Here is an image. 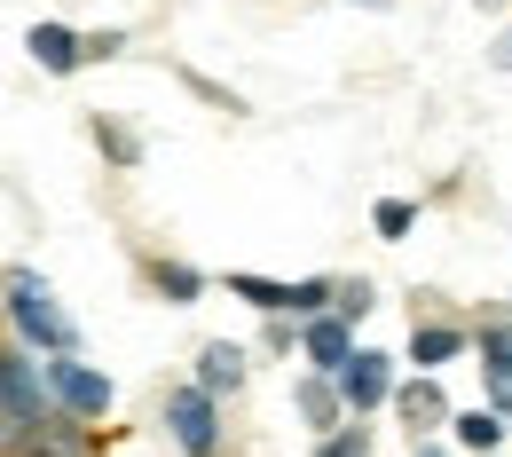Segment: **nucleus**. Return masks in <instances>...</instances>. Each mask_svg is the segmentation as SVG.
<instances>
[{
  "label": "nucleus",
  "instance_id": "nucleus-1",
  "mask_svg": "<svg viewBox=\"0 0 512 457\" xmlns=\"http://www.w3.org/2000/svg\"><path fill=\"white\" fill-rule=\"evenodd\" d=\"M8 316H16V331L24 339H40V347H56V355H71V324L56 316V300H48V284L40 276H8Z\"/></svg>",
  "mask_w": 512,
  "mask_h": 457
},
{
  "label": "nucleus",
  "instance_id": "nucleus-2",
  "mask_svg": "<svg viewBox=\"0 0 512 457\" xmlns=\"http://www.w3.org/2000/svg\"><path fill=\"white\" fill-rule=\"evenodd\" d=\"M229 292H237V300H253L260 316H316L323 300H339L323 276H308V284H276V276H229Z\"/></svg>",
  "mask_w": 512,
  "mask_h": 457
},
{
  "label": "nucleus",
  "instance_id": "nucleus-3",
  "mask_svg": "<svg viewBox=\"0 0 512 457\" xmlns=\"http://www.w3.org/2000/svg\"><path fill=\"white\" fill-rule=\"evenodd\" d=\"M166 426H174V442L190 457H213L221 450V426H213V394L205 387H182L174 402H166Z\"/></svg>",
  "mask_w": 512,
  "mask_h": 457
},
{
  "label": "nucleus",
  "instance_id": "nucleus-4",
  "mask_svg": "<svg viewBox=\"0 0 512 457\" xmlns=\"http://www.w3.org/2000/svg\"><path fill=\"white\" fill-rule=\"evenodd\" d=\"M48 379H56V402H64L71 418H103V410H111V379L87 371V363H71V355L48 363Z\"/></svg>",
  "mask_w": 512,
  "mask_h": 457
},
{
  "label": "nucleus",
  "instance_id": "nucleus-5",
  "mask_svg": "<svg viewBox=\"0 0 512 457\" xmlns=\"http://www.w3.org/2000/svg\"><path fill=\"white\" fill-rule=\"evenodd\" d=\"M386 394H394V363L363 347V355H355V363L339 371V402H347V410H379Z\"/></svg>",
  "mask_w": 512,
  "mask_h": 457
},
{
  "label": "nucleus",
  "instance_id": "nucleus-6",
  "mask_svg": "<svg viewBox=\"0 0 512 457\" xmlns=\"http://www.w3.org/2000/svg\"><path fill=\"white\" fill-rule=\"evenodd\" d=\"M355 355H363V347L347 339V316H316V324H308V363H316L323 379H339Z\"/></svg>",
  "mask_w": 512,
  "mask_h": 457
},
{
  "label": "nucleus",
  "instance_id": "nucleus-7",
  "mask_svg": "<svg viewBox=\"0 0 512 457\" xmlns=\"http://www.w3.org/2000/svg\"><path fill=\"white\" fill-rule=\"evenodd\" d=\"M0 371H8V434H40V379H32V363L8 355Z\"/></svg>",
  "mask_w": 512,
  "mask_h": 457
},
{
  "label": "nucleus",
  "instance_id": "nucleus-8",
  "mask_svg": "<svg viewBox=\"0 0 512 457\" xmlns=\"http://www.w3.org/2000/svg\"><path fill=\"white\" fill-rule=\"evenodd\" d=\"M24 48H32V64H40V71H79V56H87V40L64 32V24H32Z\"/></svg>",
  "mask_w": 512,
  "mask_h": 457
},
{
  "label": "nucleus",
  "instance_id": "nucleus-9",
  "mask_svg": "<svg viewBox=\"0 0 512 457\" xmlns=\"http://www.w3.org/2000/svg\"><path fill=\"white\" fill-rule=\"evenodd\" d=\"M394 410L410 418V434H434V426L449 418V410H442V387H434V379H410V387H394Z\"/></svg>",
  "mask_w": 512,
  "mask_h": 457
},
{
  "label": "nucleus",
  "instance_id": "nucleus-10",
  "mask_svg": "<svg viewBox=\"0 0 512 457\" xmlns=\"http://www.w3.org/2000/svg\"><path fill=\"white\" fill-rule=\"evenodd\" d=\"M237 379H245V347L213 339V347L197 355V387H205V394H221V387H237Z\"/></svg>",
  "mask_w": 512,
  "mask_h": 457
},
{
  "label": "nucleus",
  "instance_id": "nucleus-11",
  "mask_svg": "<svg viewBox=\"0 0 512 457\" xmlns=\"http://www.w3.org/2000/svg\"><path fill=\"white\" fill-rule=\"evenodd\" d=\"M449 434H457L473 457H497V442H505V418H497V410H457V418H449Z\"/></svg>",
  "mask_w": 512,
  "mask_h": 457
},
{
  "label": "nucleus",
  "instance_id": "nucleus-12",
  "mask_svg": "<svg viewBox=\"0 0 512 457\" xmlns=\"http://www.w3.org/2000/svg\"><path fill=\"white\" fill-rule=\"evenodd\" d=\"M410 355H418L426 371H434V363H457V355H465V331L457 324H418L410 331Z\"/></svg>",
  "mask_w": 512,
  "mask_h": 457
},
{
  "label": "nucleus",
  "instance_id": "nucleus-13",
  "mask_svg": "<svg viewBox=\"0 0 512 457\" xmlns=\"http://www.w3.org/2000/svg\"><path fill=\"white\" fill-rule=\"evenodd\" d=\"M300 410H308L316 426L339 434V379H308V387H300Z\"/></svg>",
  "mask_w": 512,
  "mask_h": 457
},
{
  "label": "nucleus",
  "instance_id": "nucleus-14",
  "mask_svg": "<svg viewBox=\"0 0 512 457\" xmlns=\"http://www.w3.org/2000/svg\"><path fill=\"white\" fill-rule=\"evenodd\" d=\"M150 276H158V292H166V300H197V292H205V276H197V268H182V261H158Z\"/></svg>",
  "mask_w": 512,
  "mask_h": 457
},
{
  "label": "nucleus",
  "instance_id": "nucleus-15",
  "mask_svg": "<svg viewBox=\"0 0 512 457\" xmlns=\"http://www.w3.org/2000/svg\"><path fill=\"white\" fill-rule=\"evenodd\" d=\"M410 221H418V213H410L402 197H379V205H371V229H379V237H410Z\"/></svg>",
  "mask_w": 512,
  "mask_h": 457
},
{
  "label": "nucleus",
  "instance_id": "nucleus-16",
  "mask_svg": "<svg viewBox=\"0 0 512 457\" xmlns=\"http://www.w3.org/2000/svg\"><path fill=\"white\" fill-rule=\"evenodd\" d=\"M316 457H371V442H363V426H339L316 442Z\"/></svg>",
  "mask_w": 512,
  "mask_h": 457
},
{
  "label": "nucleus",
  "instance_id": "nucleus-17",
  "mask_svg": "<svg viewBox=\"0 0 512 457\" xmlns=\"http://www.w3.org/2000/svg\"><path fill=\"white\" fill-rule=\"evenodd\" d=\"M481 355H489V371L512 363V324H489V331H481Z\"/></svg>",
  "mask_w": 512,
  "mask_h": 457
},
{
  "label": "nucleus",
  "instance_id": "nucleus-18",
  "mask_svg": "<svg viewBox=\"0 0 512 457\" xmlns=\"http://www.w3.org/2000/svg\"><path fill=\"white\" fill-rule=\"evenodd\" d=\"M489 402H497V418L512 410V363H497V371H489Z\"/></svg>",
  "mask_w": 512,
  "mask_h": 457
},
{
  "label": "nucleus",
  "instance_id": "nucleus-19",
  "mask_svg": "<svg viewBox=\"0 0 512 457\" xmlns=\"http://www.w3.org/2000/svg\"><path fill=\"white\" fill-rule=\"evenodd\" d=\"M410 457H442V442H410Z\"/></svg>",
  "mask_w": 512,
  "mask_h": 457
},
{
  "label": "nucleus",
  "instance_id": "nucleus-20",
  "mask_svg": "<svg viewBox=\"0 0 512 457\" xmlns=\"http://www.w3.org/2000/svg\"><path fill=\"white\" fill-rule=\"evenodd\" d=\"M363 8H386V0H363Z\"/></svg>",
  "mask_w": 512,
  "mask_h": 457
}]
</instances>
